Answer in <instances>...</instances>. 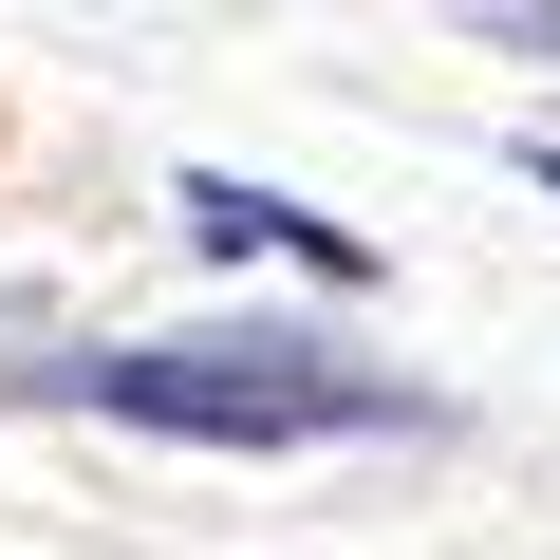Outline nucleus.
<instances>
[{
	"label": "nucleus",
	"mask_w": 560,
	"mask_h": 560,
	"mask_svg": "<svg viewBox=\"0 0 560 560\" xmlns=\"http://www.w3.org/2000/svg\"><path fill=\"white\" fill-rule=\"evenodd\" d=\"M20 411H113V430H168V448H337V430H411V393L337 337H113V355H20L0 374Z\"/></svg>",
	"instance_id": "f257e3e1"
},
{
	"label": "nucleus",
	"mask_w": 560,
	"mask_h": 560,
	"mask_svg": "<svg viewBox=\"0 0 560 560\" xmlns=\"http://www.w3.org/2000/svg\"><path fill=\"white\" fill-rule=\"evenodd\" d=\"M523 187H560V131H541V150H523Z\"/></svg>",
	"instance_id": "7ed1b4c3"
},
{
	"label": "nucleus",
	"mask_w": 560,
	"mask_h": 560,
	"mask_svg": "<svg viewBox=\"0 0 560 560\" xmlns=\"http://www.w3.org/2000/svg\"><path fill=\"white\" fill-rule=\"evenodd\" d=\"M187 243H224V261H300V280H374V243H337V224H300V206H261V187H187Z\"/></svg>",
	"instance_id": "f03ea898"
}]
</instances>
